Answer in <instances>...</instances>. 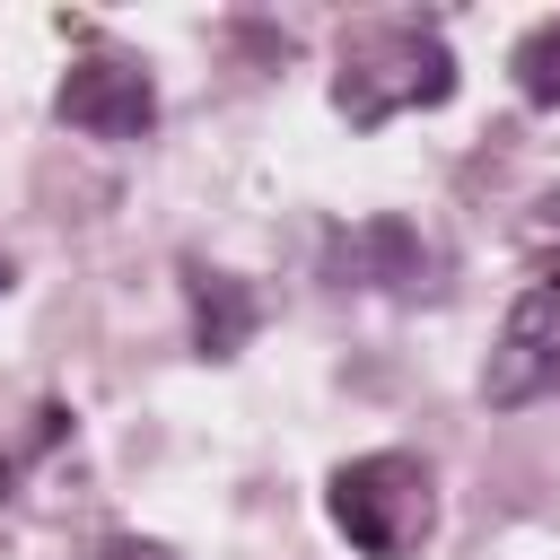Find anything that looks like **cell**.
Segmentation results:
<instances>
[{"label":"cell","mask_w":560,"mask_h":560,"mask_svg":"<svg viewBox=\"0 0 560 560\" xmlns=\"http://www.w3.org/2000/svg\"><path fill=\"white\" fill-rule=\"evenodd\" d=\"M455 96V52L429 18H376L341 44V79H332V114L376 131L411 105H446Z\"/></svg>","instance_id":"1"},{"label":"cell","mask_w":560,"mask_h":560,"mask_svg":"<svg viewBox=\"0 0 560 560\" xmlns=\"http://www.w3.org/2000/svg\"><path fill=\"white\" fill-rule=\"evenodd\" d=\"M324 508H332V525H341V542H350L359 560H411V551L429 542V525H438L429 464L402 455V446L341 464L332 490H324Z\"/></svg>","instance_id":"2"},{"label":"cell","mask_w":560,"mask_h":560,"mask_svg":"<svg viewBox=\"0 0 560 560\" xmlns=\"http://www.w3.org/2000/svg\"><path fill=\"white\" fill-rule=\"evenodd\" d=\"M542 394H560V262L516 289V306H508V324L490 341V368H481L490 411H525Z\"/></svg>","instance_id":"3"},{"label":"cell","mask_w":560,"mask_h":560,"mask_svg":"<svg viewBox=\"0 0 560 560\" xmlns=\"http://www.w3.org/2000/svg\"><path fill=\"white\" fill-rule=\"evenodd\" d=\"M52 114H61L70 131H88V140H140V131L158 122V79H149L140 61H122V52H88V61L61 70Z\"/></svg>","instance_id":"4"},{"label":"cell","mask_w":560,"mask_h":560,"mask_svg":"<svg viewBox=\"0 0 560 560\" xmlns=\"http://www.w3.org/2000/svg\"><path fill=\"white\" fill-rule=\"evenodd\" d=\"M332 271H341V280H359V289H420L429 245H420L402 219H368V228L332 236Z\"/></svg>","instance_id":"5"},{"label":"cell","mask_w":560,"mask_h":560,"mask_svg":"<svg viewBox=\"0 0 560 560\" xmlns=\"http://www.w3.org/2000/svg\"><path fill=\"white\" fill-rule=\"evenodd\" d=\"M254 324H262V306L236 271H192V350L201 359H236L254 341Z\"/></svg>","instance_id":"6"},{"label":"cell","mask_w":560,"mask_h":560,"mask_svg":"<svg viewBox=\"0 0 560 560\" xmlns=\"http://www.w3.org/2000/svg\"><path fill=\"white\" fill-rule=\"evenodd\" d=\"M508 70H516V96L525 105H560V18L525 26L516 52H508Z\"/></svg>","instance_id":"7"},{"label":"cell","mask_w":560,"mask_h":560,"mask_svg":"<svg viewBox=\"0 0 560 560\" xmlns=\"http://www.w3.org/2000/svg\"><path fill=\"white\" fill-rule=\"evenodd\" d=\"M105 560H166L158 542H105Z\"/></svg>","instance_id":"8"},{"label":"cell","mask_w":560,"mask_h":560,"mask_svg":"<svg viewBox=\"0 0 560 560\" xmlns=\"http://www.w3.org/2000/svg\"><path fill=\"white\" fill-rule=\"evenodd\" d=\"M0 289H9V262H0Z\"/></svg>","instance_id":"9"}]
</instances>
